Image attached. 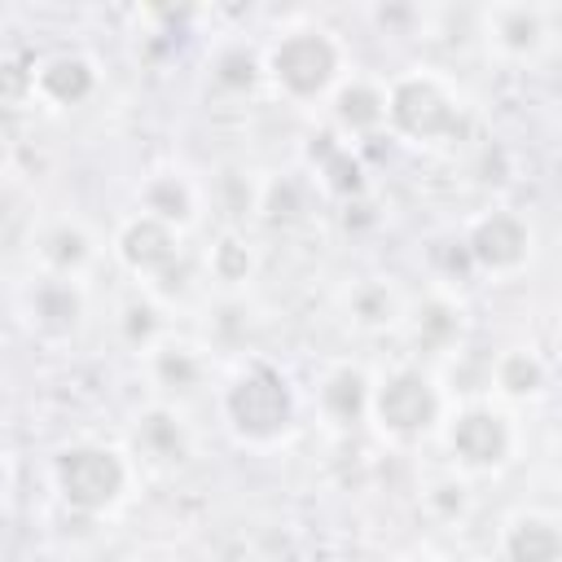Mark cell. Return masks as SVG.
<instances>
[{"instance_id": "cell-1", "label": "cell", "mask_w": 562, "mask_h": 562, "mask_svg": "<svg viewBox=\"0 0 562 562\" xmlns=\"http://www.w3.org/2000/svg\"><path fill=\"white\" fill-rule=\"evenodd\" d=\"M263 70L290 101H312L334 88L342 70V48L325 26H294L268 48Z\"/></svg>"}, {"instance_id": "cell-2", "label": "cell", "mask_w": 562, "mask_h": 562, "mask_svg": "<svg viewBox=\"0 0 562 562\" xmlns=\"http://www.w3.org/2000/svg\"><path fill=\"white\" fill-rule=\"evenodd\" d=\"M386 123H391L400 136L422 140V145L452 140V136H461V127H465L457 92H452L439 75H426V70L400 75V79L386 88Z\"/></svg>"}, {"instance_id": "cell-3", "label": "cell", "mask_w": 562, "mask_h": 562, "mask_svg": "<svg viewBox=\"0 0 562 562\" xmlns=\"http://www.w3.org/2000/svg\"><path fill=\"white\" fill-rule=\"evenodd\" d=\"M57 492L79 514H105L127 492V461L105 443H70L53 461Z\"/></svg>"}, {"instance_id": "cell-4", "label": "cell", "mask_w": 562, "mask_h": 562, "mask_svg": "<svg viewBox=\"0 0 562 562\" xmlns=\"http://www.w3.org/2000/svg\"><path fill=\"white\" fill-rule=\"evenodd\" d=\"M224 413L233 422V430L250 443H272L290 430L294 422V395L285 386V378L268 364H255L246 373H237V382L224 395Z\"/></svg>"}, {"instance_id": "cell-5", "label": "cell", "mask_w": 562, "mask_h": 562, "mask_svg": "<svg viewBox=\"0 0 562 562\" xmlns=\"http://www.w3.org/2000/svg\"><path fill=\"white\" fill-rule=\"evenodd\" d=\"M439 408H443L439 386L422 369H395L369 395V413L378 417V426L386 435H400V439L426 435L439 422Z\"/></svg>"}, {"instance_id": "cell-6", "label": "cell", "mask_w": 562, "mask_h": 562, "mask_svg": "<svg viewBox=\"0 0 562 562\" xmlns=\"http://www.w3.org/2000/svg\"><path fill=\"white\" fill-rule=\"evenodd\" d=\"M448 448H452V457L461 461V465H470V470H492V465H501L505 457H509V448H514V430H509V417L505 413H496V408H465V413H457L452 417V426H448Z\"/></svg>"}, {"instance_id": "cell-7", "label": "cell", "mask_w": 562, "mask_h": 562, "mask_svg": "<svg viewBox=\"0 0 562 562\" xmlns=\"http://www.w3.org/2000/svg\"><path fill=\"white\" fill-rule=\"evenodd\" d=\"M527 250H531V233H527V224H522L518 215H509V211L483 215V220L470 228V237H465L470 263H479V268H487V272H514V268L527 259Z\"/></svg>"}, {"instance_id": "cell-8", "label": "cell", "mask_w": 562, "mask_h": 562, "mask_svg": "<svg viewBox=\"0 0 562 562\" xmlns=\"http://www.w3.org/2000/svg\"><path fill=\"white\" fill-rule=\"evenodd\" d=\"M119 255L132 272L140 277H171L176 268V228L162 224V220H149V215H136L123 233H119Z\"/></svg>"}, {"instance_id": "cell-9", "label": "cell", "mask_w": 562, "mask_h": 562, "mask_svg": "<svg viewBox=\"0 0 562 562\" xmlns=\"http://www.w3.org/2000/svg\"><path fill=\"white\" fill-rule=\"evenodd\" d=\"M487 35L505 57H536L549 40V9L540 4H492Z\"/></svg>"}, {"instance_id": "cell-10", "label": "cell", "mask_w": 562, "mask_h": 562, "mask_svg": "<svg viewBox=\"0 0 562 562\" xmlns=\"http://www.w3.org/2000/svg\"><path fill=\"white\" fill-rule=\"evenodd\" d=\"M35 92L53 105H79L97 92V66L79 53H57L35 66Z\"/></svg>"}, {"instance_id": "cell-11", "label": "cell", "mask_w": 562, "mask_h": 562, "mask_svg": "<svg viewBox=\"0 0 562 562\" xmlns=\"http://www.w3.org/2000/svg\"><path fill=\"white\" fill-rule=\"evenodd\" d=\"M505 562H562V531L549 514H518L505 531Z\"/></svg>"}, {"instance_id": "cell-12", "label": "cell", "mask_w": 562, "mask_h": 562, "mask_svg": "<svg viewBox=\"0 0 562 562\" xmlns=\"http://www.w3.org/2000/svg\"><path fill=\"white\" fill-rule=\"evenodd\" d=\"M334 119L342 132L351 136H369L386 123V88L369 83V79H351L334 92Z\"/></svg>"}, {"instance_id": "cell-13", "label": "cell", "mask_w": 562, "mask_h": 562, "mask_svg": "<svg viewBox=\"0 0 562 562\" xmlns=\"http://www.w3.org/2000/svg\"><path fill=\"white\" fill-rule=\"evenodd\" d=\"M31 316H35V325H40L44 334H53V338L70 334V329L79 325V316H83V294H79V285L66 281V277H53V281L35 285V294H31Z\"/></svg>"}, {"instance_id": "cell-14", "label": "cell", "mask_w": 562, "mask_h": 562, "mask_svg": "<svg viewBox=\"0 0 562 562\" xmlns=\"http://www.w3.org/2000/svg\"><path fill=\"white\" fill-rule=\"evenodd\" d=\"M369 395H373L369 378L360 369H351V364L334 369L325 378V386H321V404H325V413L334 422H360L369 413Z\"/></svg>"}, {"instance_id": "cell-15", "label": "cell", "mask_w": 562, "mask_h": 562, "mask_svg": "<svg viewBox=\"0 0 562 562\" xmlns=\"http://www.w3.org/2000/svg\"><path fill=\"white\" fill-rule=\"evenodd\" d=\"M140 202H145V215L149 220H162V224H171V228H180V224H189L193 220V189L180 180V176H154L149 184H145V193H140Z\"/></svg>"}, {"instance_id": "cell-16", "label": "cell", "mask_w": 562, "mask_h": 562, "mask_svg": "<svg viewBox=\"0 0 562 562\" xmlns=\"http://www.w3.org/2000/svg\"><path fill=\"white\" fill-rule=\"evenodd\" d=\"M40 255H44V263H48L57 277H70V272H79V268L88 263L92 241H88V233H83L79 224H57V228L44 233Z\"/></svg>"}, {"instance_id": "cell-17", "label": "cell", "mask_w": 562, "mask_h": 562, "mask_svg": "<svg viewBox=\"0 0 562 562\" xmlns=\"http://www.w3.org/2000/svg\"><path fill=\"white\" fill-rule=\"evenodd\" d=\"M136 439H140V448H145L149 457H158V461H180V457H184V430H180L176 413H167V408L145 413V417L136 422Z\"/></svg>"}, {"instance_id": "cell-18", "label": "cell", "mask_w": 562, "mask_h": 562, "mask_svg": "<svg viewBox=\"0 0 562 562\" xmlns=\"http://www.w3.org/2000/svg\"><path fill=\"white\" fill-rule=\"evenodd\" d=\"M496 386L514 400H527V395H540L544 386V364L531 356V351H505L496 360Z\"/></svg>"}, {"instance_id": "cell-19", "label": "cell", "mask_w": 562, "mask_h": 562, "mask_svg": "<svg viewBox=\"0 0 562 562\" xmlns=\"http://www.w3.org/2000/svg\"><path fill=\"white\" fill-rule=\"evenodd\" d=\"M259 75H263L259 57L250 48H241V44H233V48H224L215 57V83L228 88V92H250L259 83Z\"/></svg>"}, {"instance_id": "cell-20", "label": "cell", "mask_w": 562, "mask_h": 562, "mask_svg": "<svg viewBox=\"0 0 562 562\" xmlns=\"http://www.w3.org/2000/svg\"><path fill=\"white\" fill-rule=\"evenodd\" d=\"M154 373H158L162 386L189 391V386H198L202 364H198V356L189 347H162V351H154Z\"/></svg>"}, {"instance_id": "cell-21", "label": "cell", "mask_w": 562, "mask_h": 562, "mask_svg": "<svg viewBox=\"0 0 562 562\" xmlns=\"http://www.w3.org/2000/svg\"><path fill=\"white\" fill-rule=\"evenodd\" d=\"M250 268H255V259H250L246 241H237V237H224V241L211 250V272H215L220 281H228V285L246 281V277H250Z\"/></svg>"}, {"instance_id": "cell-22", "label": "cell", "mask_w": 562, "mask_h": 562, "mask_svg": "<svg viewBox=\"0 0 562 562\" xmlns=\"http://www.w3.org/2000/svg\"><path fill=\"white\" fill-rule=\"evenodd\" d=\"M351 312H356L360 325H386V321L395 316V294H391L386 285L369 281V285H360V290L351 294Z\"/></svg>"}, {"instance_id": "cell-23", "label": "cell", "mask_w": 562, "mask_h": 562, "mask_svg": "<svg viewBox=\"0 0 562 562\" xmlns=\"http://www.w3.org/2000/svg\"><path fill=\"white\" fill-rule=\"evenodd\" d=\"M325 184L334 189V193H360V162L351 158V149H342V145H334L329 154H325Z\"/></svg>"}, {"instance_id": "cell-24", "label": "cell", "mask_w": 562, "mask_h": 562, "mask_svg": "<svg viewBox=\"0 0 562 562\" xmlns=\"http://www.w3.org/2000/svg\"><path fill=\"white\" fill-rule=\"evenodd\" d=\"M457 334V312L452 307H443V303H426L422 312H417V338H426V342H443V338H452Z\"/></svg>"}, {"instance_id": "cell-25", "label": "cell", "mask_w": 562, "mask_h": 562, "mask_svg": "<svg viewBox=\"0 0 562 562\" xmlns=\"http://www.w3.org/2000/svg\"><path fill=\"white\" fill-rule=\"evenodd\" d=\"M154 329H158V312H154L149 303H127V312H123V334H127L132 342H149Z\"/></svg>"}, {"instance_id": "cell-26", "label": "cell", "mask_w": 562, "mask_h": 562, "mask_svg": "<svg viewBox=\"0 0 562 562\" xmlns=\"http://www.w3.org/2000/svg\"><path fill=\"white\" fill-rule=\"evenodd\" d=\"M26 92H35V70H22V66H0V97L9 101H22Z\"/></svg>"}, {"instance_id": "cell-27", "label": "cell", "mask_w": 562, "mask_h": 562, "mask_svg": "<svg viewBox=\"0 0 562 562\" xmlns=\"http://www.w3.org/2000/svg\"><path fill=\"white\" fill-rule=\"evenodd\" d=\"M430 505H443V514H461L465 509V487L461 483H435L430 487Z\"/></svg>"}, {"instance_id": "cell-28", "label": "cell", "mask_w": 562, "mask_h": 562, "mask_svg": "<svg viewBox=\"0 0 562 562\" xmlns=\"http://www.w3.org/2000/svg\"><path fill=\"white\" fill-rule=\"evenodd\" d=\"M4 220H9V193L0 189V224H4Z\"/></svg>"}, {"instance_id": "cell-29", "label": "cell", "mask_w": 562, "mask_h": 562, "mask_svg": "<svg viewBox=\"0 0 562 562\" xmlns=\"http://www.w3.org/2000/svg\"><path fill=\"white\" fill-rule=\"evenodd\" d=\"M4 167H9V145H4V136H0V176H4Z\"/></svg>"}, {"instance_id": "cell-30", "label": "cell", "mask_w": 562, "mask_h": 562, "mask_svg": "<svg viewBox=\"0 0 562 562\" xmlns=\"http://www.w3.org/2000/svg\"><path fill=\"white\" fill-rule=\"evenodd\" d=\"M404 562H439V558H404Z\"/></svg>"}, {"instance_id": "cell-31", "label": "cell", "mask_w": 562, "mask_h": 562, "mask_svg": "<svg viewBox=\"0 0 562 562\" xmlns=\"http://www.w3.org/2000/svg\"><path fill=\"white\" fill-rule=\"evenodd\" d=\"M290 562H299V558H290Z\"/></svg>"}]
</instances>
